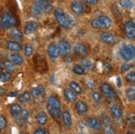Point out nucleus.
<instances>
[{"label":"nucleus","mask_w":135,"mask_h":134,"mask_svg":"<svg viewBox=\"0 0 135 134\" xmlns=\"http://www.w3.org/2000/svg\"><path fill=\"white\" fill-rule=\"evenodd\" d=\"M16 17L11 14H4L0 19V27L3 29H8L17 25Z\"/></svg>","instance_id":"1"},{"label":"nucleus","mask_w":135,"mask_h":134,"mask_svg":"<svg viewBox=\"0 0 135 134\" xmlns=\"http://www.w3.org/2000/svg\"><path fill=\"white\" fill-rule=\"evenodd\" d=\"M56 22L59 23V25L63 28H67L70 26L69 17L66 15L65 12L61 8H57L54 12Z\"/></svg>","instance_id":"2"},{"label":"nucleus","mask_w":135,"mask_h":134,"mask_svg":"<svg viewBox=\"0 0 135 134\" xmlns=\"http://www.w3.org/2000/svg\"><path fill=\"white\" fill-rule=\"evenodd\" d=\"M119 53L122 58L126 61H129L135 57V46L132 44L122 46L119 49Z\"/></svg>","instance_id":"3"},{"label":"nucleus","mask_w":135,"mask_h":134,"mask_svg":"<svg viewBox=\"0 0 135 134\" xmlns=\"http://www.w3.org/2000/svg\"><path fill=\"white\" fill-rule=\"evenodd\" d=\"M100 90H101V92L103 93V95L106 98L113 99L115 97V95H116L115 91L113 87H111L110 84H109L107 83H102L101 87H100Z\"/></svg>","instance_id":"4"},{"label":"nucleus","mask_w":135,"mask_h":134,"mask_svg":"<svg viewBox=\"0 0 135 134\" xmlns=\"http://www.w3.org/2000/svg\"><path fill=\"white\" fill-rule=\"evenodd\" d=\"M124 33L128 39H135V22L128 21L124 24Z\"/></svg>","instance_id":"5"},{"label":"nucleus","mask_w":135,"mask_h":134,"mask_svg":"<svg viewBox=\"0 0 135 134\" xmlns=\"http://www.w3.org/2000/svg\"><path fill=\"white\" fill-rule=\"evenodd\" d=\"M74 52L75 55L80 57H85L89 55V48L85 44L82 43H78L75 44Z\"/></svg>","instance_id":"6"},{"label":"nucleus","mask_w":135,"mask_h":134,"mask_svg":"<svg viewBox=\"0 0 135 134\" xmlns=\"http://www.w3.org/2000/svg\"><path fill=\"white\" fill-rule=\"evenodd\" d=\"M70 9H71V11L74 14L77 15H80L85 12V6L80 1L74 0V1L70 3Z\"/></svg>","instance_id":"7"},{"label":"nucleus","mask_w":135,"mask_h":134,"mask_svg":"<svg viewBox=\"0 0 135 134\" xmlns=\"http://www.w3.org/2000/svg\"><path fill=\"white\" fill-rule=\"evenodd\" d=\"M57 47H58V49H59L60 54L64 55V56L69 54V52L71 51V45L66 40H61L59 43H58Z\"/></svg>","instance_id":"8"},{"label":"nucleus","mask_w":135,"mask_h":134,"mask_svg":"<svg viewBox=\"0 0 135 134\" xmlns=\"http://www.w3.org/2000/svg\"><path fill=\"white\" fill-rule=\"evenodd\" d=\"M100 38L104 43H105L106 44H109V45H112V44L115 43V42H116L115 36L113 33H109V32L102 33L100 35Z\"/></svg>","instance_id":"9"},{"label":"nucleus","mask_w":135,"mask_h":134,"mask_svg":"<svg viewBox=\"0 0 135 134\" xmlns=\"http://www.w3.org/2000/svg\"><path fill=\"white\" fill-rule=\"evenodd\" d=\"M75 110L77 113H79L80 115H84L86 114L89 111V107L86 102H85L84 101H77L75 103Z\"/></svg>","instance_id":"10"},{"label":"nucleus","mask_w":135,"mask_h":134,"mask_svg":"<svg viewBox=\"0 0 135 134\" xmlns=\"http://www.w3.org/2000/svg\"><path fill=\"white\" fill-rule=\"evenodd\" d=\"M17 118V122L19 124H26L28 122L29 118H30V113L27 110H22V112L21 113V114H19L18 116L15 117Z\"/></svg>","instance_id":"11"},{"label":"nucleus","mask_w":135,"mask_h":134,"mask_svg":"<svg viewBox=\"0 0 135 134\" xmlns=\"http://www.w3.org/2000/svg\"><path fill=\"white\" fill-rule=\"evenodd\" d=\"M97 19H98L99 23H100L102 28H109L113 24L112 20H111V19L108 16L101 15V16L98 17Z\"/></svg>","instance_id":"12"},{"label":"nucleus","mask_w":135,"mask_h":134,"mask_svg":"<svg viewBox=\"0 0 135 134\" xmlns=\"http://www.w3.org/2000/svg\"><path fill=\"white\" fill-rule=\"evenodd\" d=\"M88 125L90 128L95 131H99L103 128L102 123L95 118H90L88 119Z\"/></svg>","instance_id":"13"},{"label":"nucleus","mask_w":135,"mask_h":134,"mask_svg":"<svg viewBox=\"0 0 135 134\" xmlns=\"http://www.w3.org/2000/svg\"><path fill=\"white\" fill-rule=\"evenodd\" d=\"M37 28H38L37 23L34 22V21H29L25 24L24 32L26 34H31V33H34L35 31H37Z\"/></svg>","instance_id":"14"},{"label":"nucleus","mask_w":135,"mask_h":134,"mask_svg":"<svg viewBox=\"0 0 135 134\" xmlns=\"http://www.w3.org/2000/svg\"><path fill=\"white\" fill-rule=\"evenodd\" d=\"M35 4L42 8L44 12H49L51 9V3L49 0H34Z\"/></svg>","instance_id":"15"},{"label":"nucleus","mask_w":135,"mask_h":134,"mask_svg":"<svg viewBox=\"0 0 135 134\" xmlns=\"http://www.w3.org/2000/svg\"><path fill=\"white\" fill-rule=\"evenodd\" d=\"M110 113L117 119H120L123 117V111L121 108L117 104H113L110 107Z\"/></svg>","instance_id":"16"},{"label":"nucleus","mask_w":135,"mask_h":134,"mask_svg":"<svg viewBox=\"0 0 135 134\" xmlns=\"http://www.w3.org/2000/svg\"><path fill=\"white\" fill-rule=\"evenodd\" d=\"M64 96L68 102H75L77 99V94L70 88H66L64 89Z\"/></svg>","instance_id":"17"},{"label":"nucleus","mask_w":135,"mask_h":134,"mask_svg":"<svg viewBox=\"0 0 135 134\" xmlns=\"http://www.w3.org/2000/svg\"><path fill=\"white\" fill-rule=\"evenodd\" d=\"M47 106L61 109V102L56 96L51 95L47 98Z\"/></svg>","instance_id":"18"},{"label":"nucleus","mask_w":135,"mask_h":134,"mask_svg":"<svg viewBox=\"0 0 135 134\" xmlns=\"http://www.w3.org/2000/svg\"><path fill=\"white\" fill-rule=\"evenodd\" d=\"M63 123L67 127H70L72 125V117L69 111H64L61 113Z\"/></svg>","instance_id":"19"},{"label":"nucleus","mask_w":135,"mask_h":134,"mask_svg":"<svg viewBox=\"0 0 135 134\" xmlns=\"http://www.w3.org/2000/svg\"><path fill=\"white\" fill-rule=\"evenodd\" d=\"M9 57H10V60L14 64H16V65H22V64L24 62L23 57L19 53H17L16 52H14L13 53H11L9 55Z\"/></svg>","instance_id":"20"},{"label":"nucleus","mask_w":135,"mask_h":134,"mask_svg":"<svg viewBox=\"0 0 135 134\" xmlns=\"http://www.w3.org/2000/svg\"><path fill=\"white\" fill-rule=\"evenodd\" d=\"M47 52L50 57H51L52 58H56L59 57L60 55V52H59V49H58V47L57 45L52 43L50 44L48 48H47Z\"/></svg>","instance_id":"21"},{"label":"nucleus","mask_w":135,"mask_h":134,"mask_svg":"<svg viewBox=\"0 0 135 134\" xmlns=\"http://www.w3.org/2000/svg\"><path fill=\"white\" fill-rule=\"evenodd\" d=\"M7 48L12 52H19L22 50V45L17 41H9L7 43Z\"/></svg>","instance_id":"22"},{"label":"nucleus","mask_w":135,"mask_h":134,"mask_svg":"<svg viewBox=\"0 0 135 134\" xmlns=\"http://www.w3.org/2000/svg\"><path fill=\"white\" fill-rule=\"evenodd\" d=\"M48 121L47 115L45 112H40L37 116V122L40 126H43L46 124V122Z\"/></svg>","instance_id":"23"},{"label":"nucleus","mask_w":135,"mask_h":134,"mask_svg":"<svg viewBox=\"0 0 135 134\" xmlns=\"http://www.w3.org/2000/svg\"><path fill=\"white\" fill-rule=\"evenodd\" d=\"M47 110H48V113L53 118L55 119H58L61 116V109H58V108H51L47 106Z\"/></svg>","instance_id":"24"},{"label":"nucleus","mask_w":135,"mask_h":134,"mask_svg":"<svg viewBox=\"0 0 135 134\" xmlns=\"http://www.w3.org/2000/svg\"><path fill=\"white\" fill-rule=\"evenodd\" d=\"M11 37L14 41L17 42H20L22 39V32L17 28H13V30L11 31Z\"/></svg>","instance_id":"25"},{"label":"nucleus","mask_w":135,"mask_h":134,"mask_svg":"<svg viewBox=\"0 0 135 134\" xmlns=\"http://www.w3.org/2000/svg\"><path fill=\"white\" fill-rule=\"evenodd\" d=\"M10 112H11V114L13 115V117H17V116H18L19 114H21V113L22 112V107L20 106L19 104L15 103V104H13L11 106Z\"/></svg>","instance_id":"26"},{"label":"nucleus","mask_w":135,"mask_h":134,"mask_svg":"<svg viewBox=\"0 0 135 134\" xmlns=\"http://www.w3.org/2000/svg\"><path fill=\"white\" fill-rule=\"evenodd\" d=\"M126 96L128 100L135 101V86L133 85L126 90Z\"/></svg>","instance_id":"27"},{"label":"nucleus","mask_w":135,"mask_h":134,"mask_svg":"<svg viewBox=\"0 0 135 134\" xmlns=\"http://www.w3.org/2000/svg\"><path fill=\"white\" fill-rule=\"evenodd\" d=\"M44 13V11L42 10V8H40L38 5L34 4L32 7V14L34 17H40L42 16Z\"/></svg>","instance_id":"28"},{"label":"nucleus","mask_w":135,"mask_h":134,"mask_svg":"<svg viewBox=\"0 0 135 134\" xmlns=\"http://www.w3.org/2000/svg\"><path fill=\"white\" fill-rule=\"evenodd\" d=\"M69 86H70V89H72L76 94H80V93L82 92V88H81V87L77 83H75V82L72 81V82H70V83H69Z\"/></svg>","instance_id":"29"},{"label":"nucleus","mask_w":135,"mask_h":134,"mask_svg":"<svg viewBox=\"0 0 135 134\" xmlns=\"http://www.w3.org/2000/svg\"><path fill=\"white\" fill-rule=\"evenodd\" d=\"M127 122L131 128L135 129V113H130L127 116Z\"/></svg>","instance_id":"30"},{"label":"nucleus","mask_w":135,"mask_h":134,"mask_svg":"<svg viewBox=\"0 0 135 134\" xmlns=\"http://www.w3.org/2000/svg\"><path fill=\"white\" fill-rule=\"evenodd\" d=\"M3 67L8 69V71L10 72H13L16 70L17 67H16V64H14L13 62H12L11 60H5L3 62Z\"/></svg>","instance_id":"31"},{"label":"nucleus","mask_w":135,"mask_h":134,"mask_svg":"<svg viewBox=\"0 0 135 134\" xmlns=\"http://www.w3.org/2000/svg\"><path fill=\"white\" fill-rule=\"evenodd\" d=\"M30 99H31V94L29 92H27L22 93V94L18 97V100L21 102H23V103L28 102L29 101H30Z\"/></svg>","instance_id":"32"},{"label":"nucleus","mask_w":135,"mask_h":134,"mask_svg":"<svg viewBox=\"0 0 135 134\" xmlns=\"http://www.w3.org/2000/svg\"><path fill=\"white\" fill-rule=\"evenodd\" d=\"M119 3L123 8L127 9H131L133 7V3L131 0H120Z\"/></svg>","instance_id":"33"},{"label":"nucleus","mask_w":135,"mask_h":134,"mask_svg":"<svg viewBox=\"0 0 135 134\" xmlns=\"http://www.w3.org/2000/svg\"><path fill=\"white\" fill-rule=\"evenodd\" d=\"M73 72L77 75H84L85 73V69L81 65H75L73 67Z\"/></svg>","instance_id":"34"},{"label":"nucleus","mask_w":135,"mask_h":134,"mask_svg":"<svg viewBox=\"0 0 135 134\" xmlns=\"http://www.w3.org/2000/svg\"><path fill=\"white\" fill-rule=\"evenodd\" d=\"M33 51H34V49H33L32 45L29 44V43L25 44V46H24V53H25V55L27 57L32 56V53H33Z\"/></svg>","instance_id":"35"},{"label":"nucleus","mask_w":135,"mask_h":134,"mask_svg":"<svg viewBox=\"0 0 135 134\" xmlns=\"http://www.w3.org/2000/svg\"><path fill=\"white\" fill-rule=\"evenodd\" d=\"M12 78V76L9 73L7 72H3L0 74V82H8Z\"/></svg>","instance_id":"36"},{"label":"nucleus","mask_w":135,"mask_h":134,"mask_svg":"<svg viewBox=\"0 0 135 134\" xmlns=\"http://www.w3.org/2000/svg\"><path fill=\"white\" fill-rule=\"evenodd\" d=\"M92 97L94 99V101L97 103H99L102 100V97L98 91H93L92 92Z\"/></svg>","instance_id":"37"},{"label":"nucleus","mask_w":135,"mask_h":134,"mask_svg":"<svg viewBox=\"0 0 135 134\" xmlns=\"http://www.w3.org/2000/svg\"><path fill=\"white\" fill-rule=\"evenodd\" d=\"M82 66L85 68V69H88V70L93 69V63L90 60H87V59L83 60L82 61Z\"/></svg>","instance_id":"38"},{"label":"nucleus","mask_w":135,"mask_h":134,"mask_svg":"<svg viewBox=\"0 0 135 134\" xmlns=\"http://www.w3.org/2000/svg\"><path fill=\"white\" fill-rule=\"evenodd\" d=\"M125 79L129 83H135V71L128 73L125 76Z\"/></svg>","instance_id":"39"},{"label":"nucleus","mask_w":135,"mask_h":134,"mask_svg":"<svg viewBox=\"0 0 135 134\" xmlns=\"http://www.w3.org/2000/svg\"><path fill=\"white\" fill-rule=\"evenodd\" d=\"M8 122H7V119H6L3 116L0 115V130H3L7 127Z\"/></svg>","instance_id":"40"},{"label":"nucleus","mask_w":135,"mask_h":134,"mask_svg":"<svg viewBox=\"0 0 135 134\" xmlns=\"http://www.w3.org/2000/svg\"><path fill=\"white\" fill-rule=\"evenodd\" d=\"M104 132L105 133H114L115 132V130L114 129V127L110 125V123H106L104 125Z\"/></svg>","instance_id":"41"},{"label":"nucleus","mask_w":135,"mask_h":134,"mask_svg":"<svg viewBox=\"0 0 135 134\" xmlns=\"http://www.w3.org/2000/svg\"><path fill=\"white\" fill-rule=\"evenodd\" d=\"M90 24H91V26H92L94 28H96V29H102V27H101V25H100V23H99L98 19H95L91 20Z\"/></svg>","instance_id":"42"},{"label":"nucleus","mask_w":135,"mask_h":134,"mask_svg":"<svg viewBox=\"0 0 135 134\" xmlns=\"http://www.w3.org/2000/svg\"><path fill=\"white\" fill-rule=\"evenodd\" d=\"M132 68V65L129 63H124L121 67V72L122 73H125V72H128V70Z\"/></svg>","instance_id":"43"},{"label":"nucleus","mask_w":135,"mask_h":134,"mask_svg":"<svg viewBox=\"0 0 135 134\" xmlns=\"http://www.w3.org/2000/svg\"><path fill=\"white\" fill-rule=\"evenodd\" d=\"M85 83L87 85V87H89V88H95V83L94 82L92 79H86L85 80Z\"/></svg>","instance_id":"44"},{"label":"nucleus","mask_w":135,"mask_h":134,"mask_svg":"<svg viewBox=\"0 0 135 134\" xmlns=\"http://www.w3.org/2000/svg\"><path fill=\"white\" fill-rule=\"evenodd\" d=\"M31 94L34 97H39L40 96H41V94H40V92H39V91L37 90V87H33V88H32V90H31Z\"/></svg>","instance_id":"45"},{"label":"nucleus","mask_w":135,"mask_h":134,"mask_svg":"<svg viewBox=\"0 0 135 134\" xmlns=\"http://www.w3.org/2000/svg\"><path fill=\"white\" fill-rule=\"evenodd\" d=\"M83 2L85 3L88 5H91V6H95L97 5L99 3V0H83Z\"/></svg>","instance_id":"46"},{"label":"nucleus","mask_w":135,"mask_h":134,"mask_svg":"<svg viewBox=\"0 0 135 134\" xmlns=\"http://www.w3.org/2000/svg\"><path fill=\"white\" fill-rule=\"evenodd\" d=\"M34 133H36V134H43V133H48V131H47V130H46V129H44V128H42V127H39V128H37V129L35 130Z\"/></svg>","instance_id":"47"},{"label":"nucleus","mask_w":135,"mask_h":134,"mask_svg":"<svg viewBox=\"0 0 135 134\" xmlns=\"http://www.w3.org/2000/svg\"><path fill=\"white\" fill-rule=\"evenodd\" d=\"M37 90L39 91L41 96L43 95L44 93H45V92H46V90H45V87L42 86V85H38V86L37 87Z\"/></svg>","instance_id":"48"},{"label":"nucleus","mask_w":135,"mask_h":134,"mask_svg":"<svg viewBox=\"0 0 135 134\" xmlns=\"http://www.w3.org/2000/svg\"><path fill=\"white\" fill-rule=\"evenodd\" d=\"M51 82L52 83H56V78L55 77V75H52L51 78Z\"/></svg>","instance_id":"49"},{"label":"nucleus","mask_w":135,"mask_h":134,"mask_svg":"<svg viewBox=\"0 0 135 134\" xmlns=\"http://www.w3.org/2000/svg\"><path fill=\"white\" fill-rule=\"evenodd\" d=\"M4 93H5V89L3 88V87H0V96L3 95Z\"/></svg>","instance_id":"50"},{"label":"nucleus","mask_w":135,"mask_h":134,"mask_svg":"<svg viewBox=\"0 0 135 134\" xmlns=\"http://www.w3.org/2000/svg\"><path fill=\"white\" fill-rule=\"evenodd\" d=\"M117 83H118V87H122V83H121V79H120V78H117Z\"/></svg>","instance_id":"51"},{"label":"nucleus","mask_w":135,"mask_h":134,"mask_svg":"<svg viewBox=\"0 0 135 134\" xmlns=\"http://www.w3.org/2000/svg\"><path fill=\"white\" fill-rule=\"evenodd\" d=\"M17 95V92H10V94H9L10 97H14Z\"/></svg>","instance_id":"52"},{"label":"nucleus","mask_w":135,"mask_h":134,"mask_svg":"<svg viewBox=\"0 0 135 134\" xmlns=\"http://www.w3.org/2000/svg\"><path fill=\"white\" fill-rule=\"evenodd\" d=\"M3 73V67L0 66V74H1Z\"/></svg>","instance_id":"53"}]
</instances>
